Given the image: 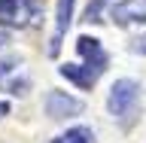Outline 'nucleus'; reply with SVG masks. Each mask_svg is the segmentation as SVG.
I'll return each instance as SVG.
<instances>
[{
	"instance_id": "f257e3e1",
	"label": "nucleus",
	"mask_w": 146,
	"mask_h": 143,
	"mask_svg": "<svg viewBox=\"0 0 146 143\" xmlns=\"http://www.w3.org/2000/svg\"><path fill=\"white\" fill-rule=\"evenodd\" d=\"M107 107L122 128H131L134 116H137V107H140V85L134 79H116L113 88H110Z\"/></svg>"
},
{
	"instance_id": "f03ea898",
	"label": "nucleus",
	"mask_w": 146,
	"mask_h": 143,
	"mask_svg": "<svg viewBox=\"0 0 146 143\" xmlns=\"http://www.w3.org/2000/svg\"><path fill=\"white\" fill-rule=\"evenodd\" d=\"M46 113L52 119H64V116H79L82 113V100L70 98L64 91H49L46 94Z\"/></svg>"
},
{
	"instance_id": "7ed1b4c3",
	"label": "nucleus",
	"mask_w": 146,
	"mask_h": 143,
	"mask_svg": "<svg viewBox=\"0 0 146 143\" xmlns=\"http://www.w3.org/2000/svg\"><path fill=\"white\" fill-rule=\"evenodd\" d=\"M110 18L116 25H134V21H146V0H119L110 9Z\"/></svg>"
},
{
	"instance_id": "20e7f679",
	"label": "nucleus",
	"mask_w": 146,
	"mask_h": 143,
	"mask_svg": "<svg viewBox=\"0 0 146 143\" xmlns=\"http://www.w3.org/2000/svg\"><path fill=\"white\" fill-rule=\"evenodd\" d=\"M76 49H79V55L85 58V67H88V70H94L98 76L107 70V55H104V49H100V43L94 37H79V40H76Z\"/></svg>"
},
{
	"instance_id": "39448f33",
	"label": "nucleus",
	"mask_w": 146,
	"mask_h": 143,
	"mask_svg": "<svg viewBox=\"0 0 146 143\" xmlns=\"http://www.w3.org/2000/svg\"><path fill=\"white\" fill-rule=\"evenodd\" d=\"M70 18H73V0H58V9H55V34H52V43H49V55L61 52V43H64L67 27H70Z\"/></svg>"
},
{
	"instance_id": "423d86ee",
	"label": "nucleus",
	"mask_w": 146,
	"mask_h": 143,
	"mask_svg": "<svg viewBox=\"0 0 146 143\" xmlns=\"http://www.w3.org/2000/svg\"><path fill=\"white\" fill-rule=\"evenodd\" d=\"M61 76H64V79H70V82H76L79 88H91V85L98 82V73L88 70L85 64H64V67H61Z\"/></svg>"
},
{
	"instance_id": "0eeeda50",
	"label": "nucleus",
	"mask_w": 146,
	"mask_h": 143,
	"mask_svg": "<svg viewBox=\"0 0 146 143\" xmlns=\"http://www.w3.org/2000/svg\"><path fill=\"white\" fill-rule=\"evenodd\" d=\"M94 140V134H91V128H70V131H64L61 137H55L52 143H91Z\"/></svg>"
},
{
	"instance_id": "6e6552de",
	"label": "nucleus",
	"mask_w": 146,
	"mask_h": 143,
	"mask_svg": "<svg viewBox=\"0 0 146 143\" xmlns=\"http://www.w3.org/2000/svg\"><path fill=\"white\" fill-rule=\"evenodd\" d=\"M131 49H134V52H140V55H146V34L140 37V40H134V43H131Z\"/></svg>"
},
{
	"instance_id": "1a4fd4ad",
	"label": "nucleus",
	"mask_w": 146,
	"mask_h": 143,
	"mask_svg": "<svg viewBox=\"0 0 146 143\" xmlns=\"http://www.w3.org/2000/svg\"><path fill=\"white\" fill-rule=\"evenodd\" d=\"M9 113V104H3V100H0V116H6Z\"/></svg>"
},
{
	"instance_id": "9d476101",
	"label": "nucleus",
	"mask_w": 146,
	"mask_h": 143,
	"mask_svg": "<svg viewBox=\"0 0 146 143\" xmlns=\"http://www.w3.org/2000/svg\"><path fill=\"white\" fill-rule=\"evenodd\" d=\"M3 43H6V34H3V31H0V46H3Z\"/></svg>"
}]
</instances>
